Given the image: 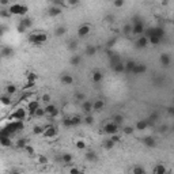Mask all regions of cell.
<instances>
[{
	"label": "cell",
	"mask_w": 174,
	"mask_h": 174,
	"mask_svg": "<svg viewBox=\"0 0 174 174\" xmlns=\"http://www.w3.org/2000/svg\"><path fill=\"white\" fill-rule=\"evenodd\" d=\"M82 109H83V112H84L86 114L91 113L93 110H94V109H93V102H91V101H87V99L83 101V102H82Z\"/></svg>",
	"instance_id": "obj_15"
},
{
	"label": "cell",
	"mask_w": 174,
	"mask_h": 174,
	"mask_svg": "<svg viewBox=\"0 0 174 174\" xmlns=\"http://www.w3.org/2000/svg\"><path fill=\"white\" fill-rule=\"evenodd\" d=\"M167 169H166V166L163 165V163H158L156 166H154V169H152V173H155V174H165V173H167Z\"/></svg>",
	"instance_id": "obj_17"
},
{
	"label": "cell",
	"mask_w": 174,
	"mask_h": 174,
	"mask_svg": "<svg viewBox=\"0 0 174 174\" xmlns=\"http://www.w3.org/2000/svg\"><path fill=\"white\" fill-rule=\"evenodd\" d=\"M65 33H67V27L65 26H57L55 29V36L56 37H63Z\"/></svg>",
	"instance_id": "obj_29"
},
{
	"label": "cell",
	"mask_w": 174,
	"mask_h": 174,
	"mask_svg": "<svg viewBox=\"0 0 174 174\" xmlns=\"http://www.w3.org/2000/svg\"><path fill=\"white\" fill-rule=\"evenodd\" d=\"M27 80H29V82H31V83H34L37 80V75L34 74V72H30V74L27 75Z\"/></svg>",
	"instance_id": "obj_50"
},
{
	"label": "cell",
	"mask_w": 174,
	"mask_h": 174,
	"mask_svg": "<svg viewBox=\"0 0 174 174\" xmlns=\"http://www.w3.org/2000/svg\"><path fill=\"white\" fill-rule=\"evenodd\" d=\"M90 31H91V26H90L89 23H83L79 26V29H78L76 34L79 38H84V37H87L90 34Z\"/></svg>",
	"instance_id": "obj_4"
},
{
	"label": "cell",
	"mask_w": 174,
	"mask_h": 174,
	"mask_svg": "<svg viewBox=\"0 0 174 174\" xmlns=\"http://www.w3.org/2000/svg\"><path fill=\"white\" fill-rule=\"evenodd\" d=\"M69 63H71V65H75V67H78V65H80V63H82V56L80 55H72V57L69 59Z\"/></svg>",
	"instance_id": "obj_27"
},
{
	"label": "cell",
	"mask_w": 174,
	"mask_h": 174,
	"mask_svg": "<svg viewBox=\"0 0 174 174\" xmlns=\"http://www.w3.org/2000/svg\"><path fill=\"white\" fill-rule=\"evenodd\" d=\"M148 41H150L151 45H159L161 42V37H156V36H148Z\"/></svg>",
	"instance_id": "obj_37"
},
{
	"label": "cell",
	"mask_w": 174,
	"mask_h": 174,
	"mask_svg": "<svg viewBox=\"0 0 174 174\" xmlns=\"http://www.w3.org/2000/svg\"><path fill=\"white\" fill-rule=\"evenodd\" d=\"M45 131V127H42V125H34L33 127V133L34 135H42Z\"/></svg>",
	"instance_id": "obj_36"
},
{
	"label": "cell",
	"mask_w": 174,
	"mask_h": 174,
	"mask_svg": "<svg viewBox=\"0 0 174 174\" xmlns=\"http://www.w3.org/2000/svg\"><path fill=\"white\" fill-rule=\"evenodd\" d=\"M68 171H69L71 174H78V173H80V169L79 167H71Z\"/></svg>",
	"instance_id": "obj_58"
},
{
	"label": "cell",
	"mask_w": 174,
	"mask_h": 174,
	"mask_svg": "<svg viewBox=\"0 0 174 174\" xmlns=\"http://www.w3.org/2000/svg\"><path fill=\"white\" fill-rule=\"evenodd\" d=\"M103 108H105V101L101 99V98H98V99H95L93 102V109H94V112H102Z\"/></svg>",
	"instance_id": "obj_12"
},
{
	"label": "cell",
	"mask_w": 174,
	"mask_h": 174,
	"mask_svg": "<svg viewBox=\"0 0 174 174\" xmlns=\"http://www.w3.org/2000/svg\"><path fill=\"white\" fill-rule=\"evenodd\" d=\"M53 6H60V7H64L65 6V0H50Z\"/></svg>",
	"instance_id": "obj_48"
},
{
	"label": "cell",
	"mask_w": 174,
	"mask_h": 174,
	"mask_svg": "<svg viewBox=\"0 0 174 174\" xmlns=\"http://www.w3.org/2000/svg\"><path fill=\"white\" fill-rule=\"evenodd\" d=\"M0 102H1V105L3 106H10L11 105V95H1L0 97Z\"/></svg>",
	"instance_id": "obj_30"
},
{
	"label": "cell",
	"mask_w": 174,
	"mask_h": 174,
	"mask_svg": "<svg viewBox=\"0 0 174 174\" xmlns=\"http://www.w3.org/2000/svg\"><path fill=\"white\" fill-rule=\"evenodd\" d=\"M95 53H97V46H94V45H87L86 46V55L89 57L95 56Z\"/></svg>",
	"instance_id": "obj_28"
},
{
	"label": "cell",
	"mask_w": 174,
	"mask_h": 174,
	"mask_svg": "<svg viewBox=\"0 0 174 174\" xmlns=\"http://www.w3.org/2000/svg\"><path fill=\"white\" fill-rule=\"evenodd\" d=\"M27 146V140L26 139H19L18 143H16V147L18 148H22V150H25V147Z\"/></svg>",
	"instance_id": "obj_43"
},
{
	"label": "cell",
	"mask_w": 174,
	"mask_h": 174,
	"mask_svg": "<svg viewBox=\"0 0 174 174\" xmlns=\"http://www.w3.org/2000/svg\"><path fill=\"white\" fill-rule=\"evenodd\" d=\"M110 139H112L114 143L120 142V136H118V133H114V135H112V136H110Z\"/></svg>",
	"instance_id": "obj_56"
},
{
	"label": "cell",
	"mask_w": 174,
	"mask_h": 174,
	"mask_svg": "<svg viewBox=\"0 0 174 174\" xmlns=\"http://www.w3.org/2000/svg\"><path fill=\"white\" fill-rule=\"evenodd\" d=\"M148 44H150V41H148V37H146V36L139 37V38L136 40V48H139V49H144V48H147Z\"/></svg>",
	"instance_id": "obj_10"
},
{
	"label": "cell",
	"mask_w": 174,
	"mask_h": 174,
	"mask_svg": "<svg viewBox=\"0 0 174 174\" xmlns=\"http://www.w3.org/2000/svg\"><path fill=\"white\" fill-rule=\"evenodd\" d=\"M1 56H3L4 59L14 56V49H12L11 46H3L1 48Z\"/></svg>",
	"instance_id": "obj_20"
},
{
	"label": "cell",
	"mask_w": 174,
	"mask_h": 174,
	"mask_svg": "<svg viewBox=\"0 0 174 174\" xmlns=\"http://www.w3.org/2000/svg\"><path fill=\"white\" fill-rule=\"evenodd\" d=\"M75 98H76V101H80V102L86 101V95L83 94V93H76V94H75Z\"/></svg>",
	"instance_id": "obj_51"
},
{
	"label": "cell",
	"mask_w": 174,
	"mask_h": 174,
	"mask_svg": "<svg viewBox=\"0 0 174 174\" xmlns=\"http://www.w3.org/2000/svg\"><path fill=\"white\" fill-rule=\"evenodd\" d=\"M16 30H18V33H25L27 29L23 26V25H21V23H19V25H18V27H16Z\"/></svg>",
	"instance_id": "obj_57"
},
{
	"label": "cell",
	"mask_w": 174,
	"mask_h": 174,
	"mask_svg": "<svg viewBox=\"0 0 174 174\" xmlns=\"http://www.w3.org/2000/svg\"><path fill=\"white\" fill-rule=\"evenodd\" d=\"M34 116H36V117H44V116H46V112H45V108H41V106H40L38 109L36 110Z\"/></svg>",
	"instance_id": "obj_42"
},
{
	"label": "cell",
	"mask_w": 174,
	"mask_h": 174,
	"mask_svg": "<svg viewBox=\"0 0 174 174\" xmlns=\"http://www.w3.org/2000/svg\"><path fill=\"white\" fill-rule=\"evenodd\" d=\"M142 33H144V26H143L142 22H137V23H133V30H132V34H136V36H139V34H142Z\"/></svg>",
	"instance_id": "obj_18"
},
{
	"label": "cell",
	"mask_w": 174,
	"mask_h": 174,
	"mask_svg": "<svg viewBox=\"0 0 174 174\" xmlns=\"http://www.w3.org/2000/svg\"><path fill=\"white\" fill-rule=\"evenodd\" d=\"M71 121H72V127H76V125H79L83 120H82V117H80V116H72Z\"/></svg>",
	"instance_id": "obj_40"
},
{
	"label": "cell",
	"mask_w": 174,
	"mask_h": 174,
	"mask_svg": "<svg viewBox=\"0 0 174 174\" xmlns=\"http://www.w3.org/2000/svg\"><path fill=\"white\" fill-rule=\"evenodd\" d=\"M132 30H133V23H127V25H124V27H122V33H124L125 36L132 34Z\"/></svg>",
	"instance_id": "obj_33"
},
{
	"label": "cell",
	"mask_w": 174,
	"mask_h": 174,
	"mask_svg": "<svg viewBox=\"0 0 174 174\" xmlns=\"http://www.w3.org/2000/svg\"><path fill=\"white\" fill-rule=\"evenodd\" d=\"M136 63L133 61V60H129V61L125 63V72H132L133 68H135Z\"/></svg>",
	"instance_id": "obj_35"
},
{
	"label": "cell",
	"mask_w": 174,
	"mask_h": 174,
	"mask_svg": "<svg viewBox=\"0 0 174 174\" xmlns=\"http://www.w3.org/2000/svg\"><path fill=\"white\" fill-rule=\"evenodd\" d=\"M103 131H105V133H108L109 136L114 135V133H118V131H120V125L116 124L114 121H110V122H108L105 127H103Z\"/></svg>",
	"instance_id": "obj_3"
},
{
	"label": "cell",
	"mask_w": 174,
	"mask_h": 174,
	"mask_svg": "<svg viewBox=\"0 0 174 174\" xmlns=\"http://www.w3.org/2000/svg\"><path fill=\"white\" fill-rule=\"evenodd\" d=\"M38 163H41V165H46L48 163V158L44 155H40L38 156Z\"/></svg>",
	"instance_id": "obj_52"
},
{
	"label": "cell",
	"mask_w": 174,
	"mask_h": 174,
	"mask_svg": "<svg viewBox=\"0 0 174 174\" xmlns=\"http://www.w3.org/2000/svg\"><path fill=\"white\" fill-rule=\"evenodd\" d=\"M159 61H161V64H162L163 67H169V65H170L171 59H170V56H169L167 53H162V55H161V57H159Z\"/></svg>",
	"instance_id": "obj_23"
},
{
	"label": "cell",
	"mask_w": 174,
	"mask_h": 174,
	"mask_svg": "<svg viewBox=\"0 0 174 174\" xmlns=\"http://www.w3.org/2000/svg\"><path fill=\"white\" fill-rule=\"evenodd\" d=\"M113 121H114L116 124H118V125H121L122 122H124V117L121 114H116L114 117H113Z\"/></svg>",
	"instance_id": "obj_44"
},
{
	"label": "cell",
	"mask_w": 174,
	"mask_h": 174,
	"mask_svg": "<svg viewBox=\"0 0 174 174\" xmlns=\"http://www.w3.org/2000/svg\"><path fill=\"white\" fill-rule=\"evenodd\" d=\"M19 23H21V25H23V26L26 27L27 30H29L30 27L33 26V21H31V19H30V18H27V16H25V18H22Z\"/></svg>",
	"instance_id": "obj_32"
},
{
	"label": "cell",
	"mask_w": 174,
	"mask_h": 174,
	"mask_svg": "<svg viewBox=\"0 0 174 174\" xmlns=\"http://www.w3.org/2000/svg\"><path fill=\"white\" fill-rule=\"evenodd\" d=\"M146 71H147V65L142 63V64H136V65H135V68H133L132 74L140 75V74H146Z\"/></svg>",
	"instance_id": "obj_14"
},
{
	"label": "cell",
	"mask_w": 174,
	"mask_h": 174,
	"mask_svg": "<svg viewBox=\"0 0 174 174\" xmlns=\"http://www.w3.org/2000/svg\"><path fill=\"white\" fill-rule=\"evenodd\" d=\"M0 4H1L3 7H6V6L10 4V0H0Z\"/></svg>",
	"instance_id": "obj_60"
},
{
	"label": "cell",
	"mask_w": 174,
	"mask_h": 174,
	"mask_svg": "<svg viewBox=\"0 0 174 174\" xmlns=\"http://www.w3.org/2000/svg\"><path fill=\"white\" fill-rule=\"evenodd\" d=\"M148 120H139L137 122H136V125H135V128L137 131H146L148 128Z\"/></svg>",
	"instance_id": "obj_19"
},
{
	"label": "cell",
	"mask_w": 174,
	"mask_h": 174,
	"mask_svg": "<svg viewBox=\"0 0 174 174\" xmlns=\"http://www.w3.org/2000/svg\"><path fill=\"white\" fill-rule=\"evenodd\" d=\"M91 79H93V82L94 83H99V82H102V79H103V74L101 71H98V69H95L94 72H93V75H91Z\"/></svg>",
	"instance_id": "obj_24"
},
{
	"label": "cell",
	"mask_w": 174,
	"mask_h": 174,
	"mask_svg": "<svg viewBox=\"0 0 174 174\" xmlns=\"http://www.w3.org/2000/svg\"><path fill=\"white\" fill-rule=\"evenodd\" d=\"M8 11L11 12V15H19V16H25L29 11V7L26 4H21V3H14L10 4Z\"/></svg>",
	"instance_id": "obj_2"
},
{
	"label": "cell",
	"mask_w": 174,
	"mask_h": 174,
	"mask_svg": "<svg viewBox=\"0 0 174 174\" xmlns=\"http://www.w3.org/2000/svg\"><path fill=\"white\" fill-rule=\"evenodd\" d=\"M63 12V7H60V6H52L48 8V15L49 16H52V18H55V16H59L60 14Z\"/></svg>",
	"instance_id": "obj_8"
},
{
	"label": "cell",
	"mask_w": 174,
	"mask_h": 174,
	"mask_svg": "<svg viewBox=\"0 0 174 174\" xmlns=\"http://www.w3.org/2000/svg\"><path fill=\"white\" fill-rule=\"evenodd\" d=\"M63 125L67 128H71L72 127V121H71V117H68V118H64L63 120Z\"/></svg>",
	"instance_id": "obj_49"
},
{
	"label": "cell",
	"mask_w": 174,
	"mask_h": 174,
	"mask_svg": "<svg viewBox=\"0 0 174 174\" xmlns=\"http://www.w3.org/2000/svg\"><path fill=\"white\" fill-rule=\"evenodd\" d=\"M125 4V0H113V6L116 8H121V7H124Z\"/></svg>",
	"instance_id": "obj_45"
},
{
	"label": "cell",
	"mask_w": 174,
	"mask_h": 174,
	"mask_svg": "<svg viewBox=\"0 0 174 174\" xmlns=\"http://www.w3.org/2000/svg\"><path fill=\"white\" fill-rule=\"evenodd\" d=\"M16 91H18V89H16V86L15 84H8L6 87V93L8 95H14V94H16Z\"/></svg>",
	"instance_id": "obj_34"
},
{
	"label": "cell",
	"mask_w": 174,
	"mask_h": 174,
	"mask_svg": "<svg viewBox=\"0 0 174 174\" xmlns=\"http://www.w3.org/2000/svg\"><path fill=\"white\" fill-rule=\"evenodd\" d=\"M48 41V34L44 31H34L29 36V42L33 45H44Z\"/></svg>",
	"instance_id": "obj_1"
},
{
	"label": "cell",
	"mask_w": 174,
	"mask_h": 174,
	"mask_svg": "<svg viewBox=\"0 0 174 174\" xmlns=\"http://www.w3.org/2000/svg\"><path fill=\"white\" fill-rule=\"evenodd\" d=\"M133 131H135L133 127H124L122 128V133H124V135H132Z\"/></svg>",
	"instance_id": "obj_46"
},
{
	"label": "cell",
	"mask_w": 174,
	"mask_h": 174,
	"mask_svg": "<svg viewBox=\"0 0 174 174\" xmlns=\"http://www.w3.org/2000/svg\"><path fill=\"white\" fill-rule=\"evenodd\" d=\"M57 133H59V131H57L56 127L48 125V127H45V131H44V133H42V136L46 139H52V137H55V136H57Z\"/></svg>",
	"instance_id": "obj_5"
},
{
	"label": "cell",
	"mask_w": 174,
	"mask_h": 174,
	"mask_svg": "<svg viewBox=\"0 0 174 174\" xmlns=\"http://www.w3.org/2000/svg\"><path fill=\"white\" fill-rule=\"evenodd\" d=\"M131 173H133V174H144L146 169L142 167V166H135L133 169H131Z\"/></svg>",
	"instance_id": "obj_38"
},
{
	"label": "cell",
	"mask_w": 174,
	"mask_h": 174,
	"mask_svg": "<svg viewBox=\"0 0 174 174\" xmlns=\"http://www.w3.org/2000/svg\"><path fill=\"white\" fill-rule=\"evenodd\" d=\"M148 36H156V37H161L162 38L163 34H165V30L162 29L161 26H156V27H151V29H148Z\"/></svg>",
	"instance_id": "obj_9"
},
{
	"label": "cell",
	"mask_w": 174,
	"mask_h": 174,
	"mask_svg": "<svg viewBox=\"0 0 174 174\" xmlns=\"http://www.w3.org/2000/svg\"><path fill=\"white\" fill-rule=\"evenodd\" d=\"M76 48H78V44L75 41H71V42H69V45H68V49H69V50H75Z\"/></svg>",
	"instance_id": "obj_55"
},
{
	"label": "cell",
	"mask_w": 174,
	"mask_h": 174,
	"mask_svg": "<svg viewBox=\"0 0 174 174\" xmlns=\"http://www.w3.org/2000/svg\"><path fill=\"white\" fill-rule=\"evenodd\" d=\"M8 16H11V12L8 10H1V18H8Z\"/></svg>",
	"instance_id": "obj_54"
},
{
	"label": "cell",
	"mask_w": 174,
	"mask_h": 174,
	"mask_svg": "<svg viewBox=\"0 0 174 174\" xmlns=\"http://www.w3.org/2000/svg\"><path fill=\"white\" fill-rule=\"evenodd\" d=\"M114 144H116V143L113 142L112 139H109V140H106V142H105V144H103V148H105V150H108V151H110V150H113Z\"/></svg>",
	"instance_id": "obj_39"
},
{
	"label": "cell",
	"mask_w": 174,
	"mask_h": 174,
	"mask_svg": "<svg viewBox=\"0 0 174 174\" xmlns=\"http://www.w3.org/2000/svg\"><path fill=\"white\" fill-rule=\"evenodd\" d=\"M60 82L65 86H71L72 83H74V76L69 75V74H64V75H61V78H60Z\"/></svg>",
	"instance_id": "obj_13"
},
{
	"label": "cell",
	"mask_w": 174,
	"mask_h": 174,
	"mask_svg": "<svg viewBox=\"0 0 174 174\" xmlns=\"http://www.w3.org/2000/svg\"><path fill=\"white\" fill-rule=\"evenodd\" d=\"M143 144L146 146V147H155L156 142H155V139L152 137V136H146L144 139H143Z\"/></svg>",
	"instance_id": "obj_21"
},
{
	"label": "cell",
	"mask_w": 174,
	"mask_h": 174,
	"mask_svg": "<svg viewBox=\"0 0 174 174\" xmlns=\"http://www.w3.org/2000/svg\"><path fill=\"white\" fill-rule=\"evenodd\" d=\"M75 147L79 151H84V150H87V143H86L83 139H78L76 142H75Z\"/></svg>",
	"instance_id": "obj_25"
},
{
	"label": "cell",
	"mask_w": 174,
	"mask_h": 174,
	"mask_svg": "<svg viewBox=\"0 0 174 174\" xmlns=\"http://www.w3.org/2000/svg\"><path fill=\"white\" fill-rule=\"evenodd\" d=\"M65 1H67L68 4H71V6H76V4L79 3L80 0H65Z\"/></svg>",
	"instance_id": "obj_59"
},
{
	"label": "cell",
	"mask_w": 174,
	"mask_h": 174,
	"mask_svg": "<svg viewBox=\"0 0 174 174\" xmlns=\"http://www.w3.org/2000/svg\"><path fill=\"white\" fill-rule=\"evenodd\" d=\"M0 144H1V147H11V136L1 135L0 136Z\"/></svg>",
	"instance_id": "obj_16"
},
{
	"label": "cell",
	"mask_w": 174,
	"mask_h": 174,
	"mask_svg": "<svg viewBox=\"0 0 174 174\" xmlns=\"http://www.w3.org/2000/svg\"><path fill=\"white\" fill-rule=\"evenodd\" d=\"M27 113H26V109H22V108H19V109H16L14 113H12L11 118H14V120H19V121H23L25 118H26Z\"/></svg>",
	"instance_id": "obj_6"
},
{
	"label": "cell",
	"mask_w": 174,
	"mask_h": 174,
	"mask_svg": "<svg viewBox=\"0 0 174 174\" xmlns=\"http://www.w3.org/2000/svg\"><path fill=\"white\" fill-rule=\"evenodd\" d=\"M112 68H113V71H114L116 74H122V72H125V63L118 61L117 64H114Z\"/></svg>",
	"instance_id": "obj_22"
},
{
	"label": "cell",
	"mask_w": 174,
	"mask_h": 174,
	"mask_svg": "<svg viewBox=\"0 0 174 174\" xmlns=\"http://www.w3.org/2000/svg\"><path fill=\"white\" fill-rule=\"evenodd\" d=\"M167 113L170 116H174V106H170V108H167Z\"/></svg>",
	"instance_id": "obj_61"
},
{
	"label": "cell",
	"mask_w": 174,
	"mask_h": 174,
	"mask_svg": "<svg viewBox=\"0 0 174 174\" xmlns=\"http://www.w3.org/2000/svg\"><path fill=\"white\" fill-rule=\"evenodd\" d=\"M84 158H86L87 162H95V161H98V156H97V154H95L94 151H87L86 155H84Z\"/></svg>",
	"instance_id": "obj_26"
},
{
	"label": "cell",
	"mask_w": 174,
	"mask_h": 174,
	"mask_svg": "<svg viewBox=\"0 0 174 174\" xmlns=\"http://www.w3.org/2000/svg\"><path fill=\"white\" fill-rule=\"evenodd\" d=\"M45 112H46L48 117H56L59 114V109L56 108V105H52V103H48L45 106Z\"/></svg>",
	"instance_id": "obj_7"
},
{
	"label": "cell",
	"mask_w": 174,
	"mask_h": 174,
	"mask_svg": "<svg viewBox=\"0 0 174 174\" xmlns=\"http://www.w3.org/2000/svg\"><path fill=\"white\" fill-rule=\"evenodd\" d=\"M83 122H84V124H87V125H93V124H94V117H93V116L89 113V114L83 118Z\"/></svg>",
	"instance_id": "obj_41"
},
{
	"label": "cell",
	"mask_w": 174,
	"mask_h": 174,
	"mask_svg": "<svg viewBox=\"0 0 174 174\" xmlns=\"http://www.w3.org/2000/svg\"><path fill=\"white\" fill-rule=\"evenodd\" d=\"M25 151H26V152H27V155H30V156L36 154V150H34V148H33L31 146H29V144H27L26 147H25Z\"/></svg>",
	"instance_id": "obj_47"
},
{
	"label": "cell",
	"mask_w": 174,
	"mask_h": 174,
	"mask_svg": "<svg viewBox=\"0 0 174 174\" xmlns=\"http://www.w3.org/2000/svg\"><path fill=\"white\" fill-rule=\"evenodd\" d=\"M41 101H42L44 103H46V105H48V103L50 102V95H49V94H44V95L41 97Z\"/></svg>",
	"instance_id": "obj_53"
},
{
	"label": "cell",
	"mask_w": 174,
	"mask_h": 174,
	"mask_svg": "<svg viewBox=\"0 0 174 174\" xmlns=\"http://www.w3.org/2000/svg\"><path fill=\"white\" fill-rule=\"evenodd\" d=\"M112 1H113V0H112Z\"/></svg>",
	"instance_id": "obj_62"
},
{
	"label": "cell",
	"mask_w": 174,
	"mask_h": 174,
	"mask_svg": "<svg viewBox=\"0 0 174 174\" xmlns=\"http://www.w3.org/2000/svg\"><path fill=\"white\" fill-rule=\"evenodd\" d=\"M61 161H63V163H65V165H71V163H72V161H74V156H72L71 154L65 152L64 155L61 156Z\"/></svg>",
	"instance_id": "obj_31"
},
{
	"label": "cell",
	"mask_w": 174,
	"mask_h": 174,
	"mask_svg": "<svg viewBox=\"0 0 174 174\" xmlns=\"http://www.w3.org/2000/svg\"><path fill=\"white\" fill-rule=\"evenodd\" d=\"M38 108H40V101H37V99L30 101L29 105H27V110H29V113L33 116H34V113H36V110L38 109Z\"/></svg>",
	"instance_id": "obj_11"
}]
</instances>
